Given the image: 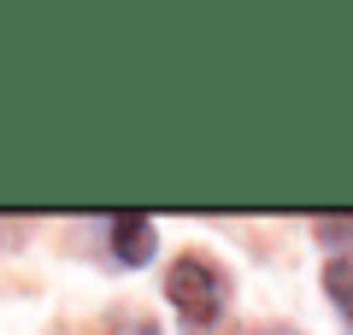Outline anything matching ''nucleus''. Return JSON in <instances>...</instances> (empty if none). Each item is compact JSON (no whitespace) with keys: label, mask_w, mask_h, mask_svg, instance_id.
<instances>
[{"label":"nucleus","mask_w":353,"mask_h":335,"mask_svg":"<svg viewBox=\"0 0 353 335\" xmlns=\"http://www.w3.org/2000/svg\"><path fill=\"white\" fill-rule=\"evenodd\" d=\"M106 241H112V253L124 265H148L159 230H153V218H141V212H118V218H106Z\"/></svg>","instance_id":"f03ea898"},{"label":"nucleus","mask_w":353,"mask_h":335,"mask_svg":"<svg viewBox=\"0 0 353 335\" xmlns=\"http://www.w3.org/2000/svg\"><path fill=\"white\" fill-rule=\"evenodd\" d=\"M259 335H301V329H259Z\"/></svg>","instance_id":"423d86ee"},{"label":"nucleus","mask_w":353,"mask_h":335,"mask_svg":"<svg viewBox=\"0 0 353 335\" xmlns=\"http://www.w3.org/2000/svg\"><path fill=\"white\" fill-rule=\"evenodd\" d=\"M165 300L176 306V318L189 323L194 335L218 329L230 312V276L218 271V259H206V253H183V259H171V271H165Z\"/></svg>","instance_id":"f257e3e1"},{"label":"nucleus","mask_w":353,"mask_h":335,"mask_svg":"<svg viewBox=\"0 0 353 335\" xmlns=\"http://www.w3.org/2000/svg\"><path fill=\"white\" fill-rule=\"evenodd\" d=\"M324 294H330V306L353 323V259H330L324 265Z\"/></svg>","instance_id":"7ed1b4c3"},{"label":"nucleus","mask_w":353,"mask_h":335,"mask_svg":"<svg viewBox=\"0 0 353 335\" xmlns=\"http://www.w3.org/2000/svg\"><path fill=\"white\" fill-rule=\"evenodd\" d=\"M112 335H165V329H159L153 318H124V323H118Z\"/></svg>","instance_id":"39448f33"},{"label":"nucleus","mask_w":353,"mask_h":335,"mask_svg":"<svg viewBox=\"0 0 353 335\" xmlns=\"http://www.w3.org/2000/svg\"><path fill=\"white\" fill-rule=\"evenodd\" d=\"M318 236L330 247H341V241H353V218H318Z\"/></svg>","instance_id":"20e7f679"}]
</instances>
